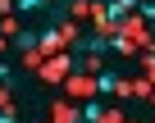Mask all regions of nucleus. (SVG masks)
Returning a JSON list of instances; mask_svg holds the SVG:
<instances>
[{
	"mask_svg": "<svg viewBox=\"0 0 155 123\" xmlns=\"http://www.w3.org/2000/svg\"><path fill=\"white\" fill-rule=\"evenodd\" d=\"M96 87H101L105 96H114V91H123V82H119L114 73H101V78H96Z\"/></svg>",
	"mask_w": 155,
	"mask_h": 123,
	"instance_id": "nucleus-1",
	"label": "nucleus"
},
{
	"mask_svg": "<svg viewBox=\"0 0 155 123\" xmlns=\"http://www.w3.org/2000/svg\"><path fill=\"white\" fill-rule=\"evenodd\" d=\"M18 9H41V5H50V0H14Z\"/></svg>",
	"mask_w": 155,
	"mask_h": 123,
	"instance_id": "nucleus-2",
	"label": "nucleus"
},
{
	"mask_svg": "<svg viewBox=\"0 0 155 123\" xmlns=\"http://www.w3.org/2000/svg\"><path fill=\"white\" fill-rule=\"evenodd\" d=\"M0 123H18V114H14V109H5V114H0Z\"/></svg>",
	"mask_w": 155,
	"mask_h": 123,
	"instance_id": "nucleus-3",
	"label": "nucleus"
}]
</instances>
